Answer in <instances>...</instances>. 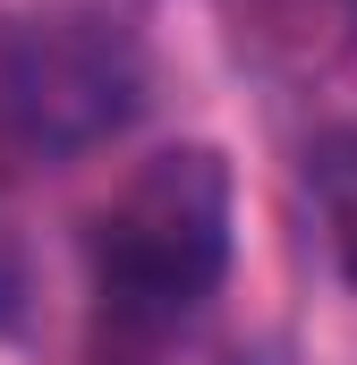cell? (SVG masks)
I'll list each match as a JSON object with an SVG mask.
<instances>
[{"instance_id":"2","label":"cell","mask_w":357,"mask_h":365,"mask_svg":"<svg viewBox=\"0 0 357 365\" xmlns=\"http://www.w3.org/2000/svg\"><path fill=\"white\" fill-rule=\"evenodd\" d=\"M145 102V60L111 17H17L0 34V136L34 162L111 145Z\"/></svg>"},{"instance_id":"3","label":"cell","mask_w":357,"mask_h":365,"mask_svg":"<svg viewBox=\"0 0 357 365\" xmlns=\"http://www.w3.org/2000/svg\"><path fill=\"white\" fill-rule=\"evenodd\" d=\"M306 179H315V204H323L332 255H341V272H349V289H357V136H332V145H315Z\"/></svg>"},{"instance_id":"4","label":"cell","mask_w":357,"mask_h":365,"mask_svg":"<svg viewBox=\"0 0 357 365\" xmlns=\"http://www.w3.org/2000/svg\"><path fill=\"white\" fill-rule=\"evenodd\" d=\"M26 289H34V280H26V247H17V230L0 221V331L26 323Z\"/></svg>"},{"instance_id":"1","label":"cell","mask_w":357,"mask_h":365,"mask_svg":"<svg viewBox=\"0 0 357 365\" xmlns=\"http://www.w3.org/2000/svg\"><path fill=\"white\" fill-rule=\"evenodd\" d=\"M230 272V162L213 145H171L119 187L94 221L102 331L154 349Z\"/></svg>"}]
</instances>
